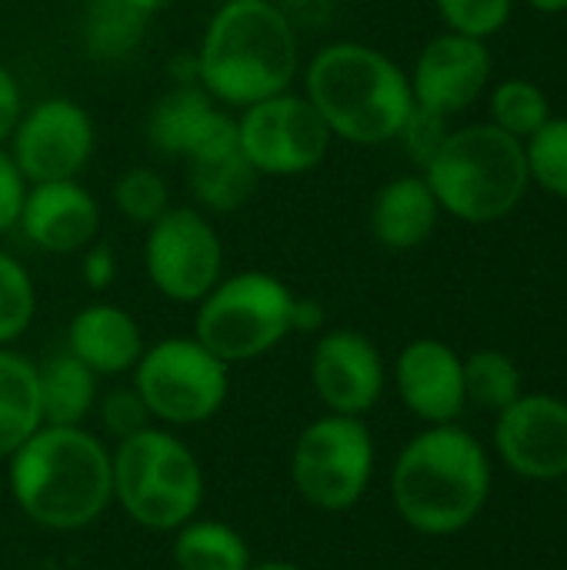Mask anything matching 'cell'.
<instances>
[{
	"mask_svg": "<svg viewBox=\"0 0 567 570\" xmlns=\"http://www.w3.org/2000/svg\"><path fill=\"white\" fill-rule=\"evenodd\" d=\"M197 83L244 110L291 90L301 73V37L274 0H221L197 43Z\"/></svg>",
	"mask_w": 567,
	"mask_h": 570,
	"instance_id": "cell-1",
	"label": "cell"
},
{
	"mask_svg": "<svg viewBox=\"0 0 567 570\" xmlns=\"http://www.w3.org/2000/svg\"><path fill=\"white\" fill-rule=\"evenodd\" d=\"M334 140L378 147L398 140L414 94L404 67L361 40L324 43L304 63V90Z\"/></svg>",
	"mask_w": 567,
	"mask_h": 570,
	"instance_id": "cell-2",
	"label": "cell"
},
{
	"mask_svg": "<svg viewBox=\"0 0 567 570\" xmlns=\"http://www.w3.org/2000/svg\"><path fill=\"white\" fill-rule=\"evenodd\" d=\"M10 494L37 528H90L114 501L110 451L84 428L43 424L10 454Z\"/></svg>",
	"mask_w": 567,
	"mask_h": 570,
	"instance_id": "cell-3",
	"label": "cell"
},
{
	"mask_svg": "<svg viewBox=\"0 0 567 570\" xmlns=\"http://www.w3.org/2000/svg\"><path fill=\"white\" fill-rule=\"evenodd\" d=\"M491 464L478 438L454 424H431L398 454L391 498L408 528L428 538L465 531L485 508Z\"/></svg>",
	"mask_w": 567,
	"mask_h": 570,
	"instance_id": "cell-4",
	"label": "cell"
},
{
	"mask_svg": "<svg viewBox=\"0 0 567 570\" xmlns=\"http://www.w3.org/2000/svg\"><path fill=\"white\" fill-rule=\"evenodd\" d=\"M421 174L441 214L471 227L505 220L531 187L525 144L491 120L454 127Z\"/></svg>",
	"mask_w": 567,
	"mask_h": 570,
	"instance_id": "cell-5",
	"label": "cell"
},
{
	"mask_svg": "<svg viewBox=\"0 0 567 570\" xmlns=\"http://www.w3.org/2000/svg\"><path fill=\"white\" fill-rule=\"evenodd\" d=\"M114 501L147 531H177L197 518L204 474L194 451L160 428H144L110 454Z\"/></svg>",
	"mask_w": 567,
	"mask_h": 570,
	"instance_id": "cell-6",
	"label": "cell"
},
{
	"mask_svg": "<svg viewBox=\"0 0 567 570\" xmlns=\"http://www.w3.org/2000/svg\"><path fill=\"white\" fill-rule=\"evenodd\" d=\"M294 291L267 271L221 277L197 304L194 337L231 364H247L274 351L294 331Z\"/></svg>",
	"mask_w": 567,
	"mask_h": 570,
	"instance_id": "cell-7",
	"label": "cell"
},
{
	"mask_svg": "<svg viewBox=\"0 0 567 570\" xmlns=\"http://www.w3.org/2000/svg\"><path fill=\"white\" fill-rule=\"evenodd\" d=\"M134 391L150 417L194 428L217 417L231 391V374L197 337H164L144 347L134 364Z\"/></svg>",
	"mask_w": 567,
	"mask_h": 570,
	"instance_id": "cell-8",
	"label": "cell"
},
{
	"mask_svg": "<svg viewBox=\"0 0 567 570\" xmlns=\"http://www.w3.org/2000/svg\"><path fill=\"white\" fill-rule=\"evenodd\" d=\"M374 474V441L361 417L324 414L304 428L291 458L297 494L321 511L354 508Z\"/></svg>",
	"mask_w": 567,
	"mask_h": 570,
	"instance_id": "cell-9",
	"label": "cell"
},
{
	"mask_svg": "<svg viewBox=\"0 0 567 570\" xmlns=\"http://www.w3.org/2000/svg\"><path fill=\"white\" fill-rule=\"evenodd\" d=\"M334 137L304 94L281 90L237 114V147L257 177H301L324 164Z\"/></svg>",
	"mask_w": 567,
	"mask_h": 570,
	"instance_id": "cell-10",
	"label": "cell"
},
{
	"mask_svg": "<svg viewBox=\"0 0 567 570\" xmlns=\"http://www.w3.org/2000/svg\"><path fill=\"white\" fill-rule=\"evenodd\" d=\"M144 271L160 297L201 304L224 277V244L214 220L190 204H170L147 227Z\"/></svg>",
	"mask_w": 567,
	"mask_h": 570,
	"instance_id": "cell-11",
	"label": "cell"
},
{
	"mask_svg": "<svg viewBox=\"0 0 567 570\" xmlns=\"http://www.w3.org/2000/svg\"><path fill=\"white\" fill-rule=\"evenodd\" d=\"M97 147V127L74 97H43L23 107L7 154L27 184L80 180Z\"/></svg>",
	"mask_w": 567,
	"mask_h": 570,
	"instance_id": "cell-12",
	"label": "cell"
},
{
	"mask_svg": "<svg viewBox=\"0 0 567 570\" xmlns=\"http://www.w3.org/2000/svg\"><path fill=\"white\" fill-rule=\"evenodd\" d=\"M147 144L184 164L237 150V117L201 83H174L147 117Z\"/></svg>",
	"mask_w": 567,
	"mask_h": 570,
	"instance_id": "cell-13",
	"label": "cell"
},
{
	"mask_svg": "<svg viewBox=\"0 0 567 570\" xmlns=\"http://www.w3.org/2000/svg\"><path fill=\"white\" fill-rule=\"evenodd\" d=\"M491 70L495 60L488 40L444 30L421 47L408 80L418 107L434 110L441 117H454L485 94Z\"/></svg>",
	"mask_w": 567,
	"mask_h": 570,
	"instance_id": "cell-14",
	"label": "cell"
},
{
	"mask_svg": "<svg viewBox=\"0 0 567 570\" xmlns=\"http://www.w3.org/2000/svg\"><path fill=\"white\" fill-rule=\"evenodd\" d=\"M311 387L331 414L361 417L384 394V357L361 331H328L311 351Z\"/></svg>",
	"mask_w": 567,
	"mask_h": 570,
	"instance_id": "cell-15",
	"label": "cell"
},
{
	"mask_svg": "<svg viewBox=\"0 0 567 570\" xmlns=\"http://www.w3.org/2000/svg\"><path fill=\"white\" fill-rule=\"evenodd\" d=\"M501 461L528 481L567 478V404L551 394H521L498 414Z\"/></svg>",
	"mask_w": 567,
	"mask_h": 570,
	"instance_id": "cell-16",
	"label": "cell"
},
{
	"mask_svg": "<svg viewBox=\"0 0 567 570\" xmlns=\"http://www.w3.org/2000/svg\"><path fill=\"white\" fill-rule=\"evenodd\" d=\"M17 227L43 254H80L97 240L100 204L80 180L27 184Z\"/></svg>",
	"mask_w": 567,
	"mask_h": 570,
	"instance_id": "cell-17",
	"label": "cell"
},
{
	"mask_svg": "<svg viewBox=\"0 0 567 570\" xmlns=\"http://www.w3.org/2000/svg\"><path fill=\"white\" fill-rule=\"evenodd\" d=\"M394 384L408 411L428 424H454L468 407L465 357L434 337H418L398 354Z\"/></svg>",
	"mask_w": 567,
	"mask_h": 570,
	"instance_id": "cell-18",
	"label": "cell"
},
{
	"mask_svg": "<svg viewBox=\"0 0 567 570\" xmlns=\"http://www.w3.org/2000/svg\"><path fill=\"white\" fill-rule=\"evenodd\" d=\"M67 354L87 364L97 377H117L134 371L144 354V334L130 311L117 304H87L70 317Z\"/></svg>",
	"mask_w": 567,
	"mask_h": 570,
	"instance_id": "cell-19",
	"label": "cell"
},
{
	"mask_svg": "<svg viewBox=\"0 0 567 570\" xmlns=\"http://www.w3.org/2000/svg\"><path fill=\"white\" fill-rule=\"evenodd\" d=\"M441 220V204L424 174L391 177L371 200V237L384 250H414L431 240Z\"/></svg>",
	"mask_w": 567,
	"mask_h": 570,
	"instance_id": "cell-20",
	"label": "cell"
},
{
	"mask_svg": "<svg viewBox=\"0 0 567 570\" xmlns=\"http://www.w3.org/2000/svg\"><path fill=\"white\" fill-rule=\"evenodd\" d=\"M37 391L43 424L84 428V417L97 404V374L63 351L37 364Z\"/></svg>",
	"mask_w": 567,
	"mask_h": 570,
	"instance_id": "cell-21",
	"label": "cell"
},
{
	"mask_svg": "<svg viewBox=\"0 0 567 570\" xmlns=\"http://www.w3.org/2000/svg\"><path fill=\"white\" fill-rule=\"evenodd\" d=\"M37 428H43L37 364L0 347V458H10Z\"/></svg>",
	"mask_w": 567,
	"mask_h": 570,
	"instance_id": "cell-22",
	"label": "cell"
},
{
	"mask_svg": "<svg viewBox=\"0 0 567 570\" xmlns=\"http://www.w3.org/2000/svg\"><path fill=\"white\" fill-rule=\"evenodd\" d=\"M257 170L244 160L241 147L217 154V157H204V160H190L187 164V187L194 194V207L204 210L207 217H221V214H234L241 210L254 190H257Z\"/></svg>",
	"mask_w": 567,
	"mask_h": 570,
	"instance_id": "cell-23",
	"label": "cell"
},
{
	"mask_svg": "<svg viewBox=\"0 0 567 570\" xmlns=\"http://www.w3.org/2000/svg\"><path fill=\"white\" fill-rule=\"evenodd\" d=\"M150 17L127 0H87L80 17V47L94 60H124L144 43Z\"/></svg>",
	"mask_w": 567,
	"mask_h": 570,
	"instance_id": "cell-24",
	"label": "cell"
},
{
	"mask_svg": "<svg viewBox=\"0 0 567 570\" xmlns=\"http://www.w3.org/2000/svg\"><path fill=\"white\" fill-rule=\"evenodd\" d=\"M174 564L177 570H247L251 548L244 534H237L224 521H187L174 538Z\"/></svg>",
	"mask_w": 567,
	"mask_h": 570,
	"instance_id": "cell-25",
	"label": "cell"
},
{
	"mask_svg": "<svg viewBox=\"0 0 567 570\" xmlns=\"http://www.w3.org/2000/svg\"><path fill=\"white\" fill-rule=\"evenodd\" d=\"M548 117H551V100L541 83L525 77H505L501 83H495L488 100V120L505 134L525 144Z\"/></svg>",
	"mask_w": 567,
	"mask_h": 570,
	"instance_id": "cell-26",
	"label": "cell"
},
{
	"mask_svg": "<svg viewBox=\"0 0 567 570\" xmlns=\"http://www.w3.org/2000/svg\"><path fill=\"white\" fill-rule=\"evenodd\" d=\"M465 394L478 407L501 414L508 404H515L525 394L521 371L501 351H475L471 357H465Z\"/></svg>",
	"mask_w": 567,
	"mask_h": 570,
	"instance_id": "cell-27",
	"label": "cell"
},
{
	"mask_svg": "<svg viewBox=\"0 0 567 570\" xmlns=\"http://www.w3.org/2000/svg\"><path fill=\"white\" fill-rule=\"evenodd\" d=\"M528 174L545 194L567 200V117H548L525 140Z\"/></svg>",
	"mask_w": 567,
	"mask_h": 570,
	"instance_id": "cell-28",
	"label": "cell"
},
{
	"mask_svg": "<svg viewBox=\"0 0 567 570\" xmlns=\"http://www.w3.org/2000/svg\"><path fill=\"white\" fill-rule=\"evenodd\" d=\"M114 207L124 220L150 227L170 207V187L154 167H127L114 180Z\"/></svg>",
	"mask_w": 567,
	"mask_h": 570,
	"instance_id": "cell-29",
	"label": "cell"
},
{
	"mask_svg": "<svg viewBox=\"0 0 567 570\" xmlns=\"http://www.w3.org/2000/svg\"><path fill=\"white\" fill-rule=\"evenodd\" d=\"M37 314V291L30 271L0 247V347L13 344Z\"/></svg>",
	"mask_w": 567,
	"mask_h": 570,
	"instance_id": "cell-30",
	"label": "cell"
},
{
	"mask_svg": "<svg viewBox=\"0 0 567 570\" xmlns=\"http://www.w3.org/2000/svg\"><path fill=\"white\" fill-rule=\"evenodd\" d=\"M434 7L448 30L488 40L505 30L515 0H434Z\"/></svg>",
	"mask_w": 567,
	"mask_h": 570,
	"instance_id": "cell-31",
	"label": "cell"
},
{
	"mask_svg": "<svg viewBox=\"0 0 567 570\" xmlns=\"http://www.w3.org/2000/svg\"><path fill=\"white\" fill-rule=\"evenodd\" d=\"M448 120H451V117H441V114L424 110V107H418V104H414V110L408 114V120H404V127H401V134H398V144L404 147V154H408L421 170L428 167V160L441 150L444 137L451 134Z\"/></svg>",
	"mask_w": 567,
	"mask_h": 570,
	"instance_id": "cell-32",
	"label": "cell"
},
{
	"mask_svg": "<svg viewBox=\"0 0 567 570\" xmlns=\"http://www.w3.org/2000/svg\"><path fill=\"white\" fill-rule=\"evenodd\" d=\"M100 421L110 438L124 441V438L150 428V411L144 407V401L134 387H117L100 401Z\"/></svg>",
	"mask_w": 567,
	"mask_h": 570,
	"instance_id": "cell-33",
	"label": "cell"
},
{
	"mask_svg": "<svg viewBox=\"0 0 567 570\" xmlns=\"http://www.w3.org/2000/svg\"><path fill=\"white\" fill-rule=\"evenodd\" d=\"M23 194H27V180L20 177L17 164L10 160L7 147H0V237L17 227Z\"/></svg>",
	"mask_w": 567,
	"mask_h": 570,
	"instance_id": "cell-34",
	"label": "cell"
},
{
	"mask_svg": "<svg viewBox=\"0 0 567 570\" xmlns=\"http://www.w3.org/2000/svg\"><path fill=\"white\" fill-rule=\"evenodd\" d=\"M80 274H84V281H87L94 291L107 287V284L114 281V274H117V257H114V250H110L107 244H100V240H94L90 247H84V250H80Z\"/></svg>",
	"mask_w": 567,
	"mask_h": 570,
	"instance_id": "cell-35",
	"label": "cell"
},
{
	"mask_svg": "<svg viewBox=\"0 0 567 570\" xmlns=\"http://www.w3.org/2000/svg\"><path fill=\"white\" fill-rule=\"evenodd\" d=\"M23 114V94H20V83L13 77L10 67L0 63V147H7L17 120Z\"/></svg>",
	"mask_w": 567,
	"mask_h": 570,
	"instance_id": "cell-36",
	"label": "cell"
},
{
	"mask_svg": "<svg viewBox=\"0 0 567 570\" xmlns=\"http://www.w3.org/2000/svg\"><path fill=\"white\" fill-rule=\"evenodd\" d=\"M281 10H284V17L301 30V27H307V30H314V27H324L328 20H331V13H334V0H274Z\"/></svg>",
	"mask_w": 567,
	"mask_h": 570,
	"instance_id": "cell-37",
	"label": "cell"
},
{
	"mask_svg": "<svg viewBox=\"0 0 567 570\" xmlns=\"http://www.w3.org/2000/svg\"><path fill=\"white\" fill-rule=\"evenodd\" d=\"M170 77H174V83H197V53L194 50L177 53L170 60Z\"/></svg>",
	"mask_w": 567,
	"mask_h": 570,
	"instance_id": "cell-38",
	"label": "cell"
},
{
	"mask_svg": "<svg viewBox=\"0 0 567 570\" xmlns=\"http://www.w3.org/2000/svg\"><path fill=\"white\" fill-rule=\"evenodd\" d=\"M130 7H137L144 17H157V13H164L167 7H174V0H127Z\"/></svg>",
	"mask_w": 567,
	"mask_h": 570,
	"instance_id": "cell-39",
	"label": "cell"
},
{
	"mask_svg": "<svg viewBox=\"0 0 567 570\" xmlns=\"http://www.w3.org/2000/svg\"><path fill=\"white\" fill-rule=\"evenodd\" d=\"M528 7L538 13H567V0H528Z\"/></svg>",
	"mask_w": 567,
	"mask_h": 570,
	"instance_id": "cell-40",
	"label": "cell"
},
{
	"mask_svg": "<svg viewBox=\"0 0 567 570\" xmlns=\"http://www.w3.org/2000/svg\"><path fill=\"white\" fill-rule=\"evenodd\" d=\"M247 570H304V568H297V564H291V561H261V564H251Z\"/></svg>",
	"mask_w": 567,
	"mask_h": 570,
	"instance_id": "cell-41",
	"label": "cell"
}]
</instances>
